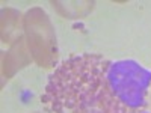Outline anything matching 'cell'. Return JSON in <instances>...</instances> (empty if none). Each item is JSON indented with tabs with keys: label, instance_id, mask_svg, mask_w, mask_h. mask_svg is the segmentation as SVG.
Instances as JSON below:
<instances>
[{
	"label": "cell",
	"instance_id": "cell-1",
	"mask_svg": "<svg viewBox=\"0 0 151 113\" xmlns=\"http://www.w3.org/2000/svg\"><path fill=\"white\" fill-rule=\"evenodd\" d=\"M110 60L83 53L64 60L48 77L41 101L48 113H98L97 98Z\"/></svg>",
	"mask_w": 151,
	"mask_h": 113
},
{
	"label": "cell",
	"instance_id": "cell-2",
	"mask_svg": "<svg viewBox=\"0 0 151 113\" xmlns=\"http://www.w3.org/2000/svg\"><path fill=\"white\" fill-rule=\"evenodd\" d=\"M151 71L132 59L110 60L97 98L98 113H144L150 106Z\"/></svg>",
	"mask_w": 151,
	"mask_h": 113
},
{
	"label": "cell",
	"instance_id": "cell-3",
	"mask_svg": "<svg viewBox=\"0 0 151 113\" xmlns=\"http://www.w3.org/2000/svg\"><path fill=\"white\" fill-rule=\"evenodd\" d=\"M23 30L33 62L45 69L58 65L59 47L53 23L42 8H30L23 17Z\"/></svg>",
	"mask_w": 151,
	"mask_h": 113
},
{
	"label": "cell",
	"instance_id": "cell-4",
	"mask_svg": "<svg viewBox=\"0 0 151 113\" xmlns=\"http://www.w3.org/2000/svg\"><path fill=\"white\" fill-rule=\"evenodd\" d=\"M30 62H33V59H32V54L27 48L26 38L23 35L20 39H17L11 45V48L2 57V74H3V77L6 80L12 79L20 69L27 67Z\"/></svg>",
	"mask_w": 151,
	"mask_h": 113
},
{
	"label": "cell",
	"instance_id": "cell-5",
	"mask_svg": "<svg viewBox=\"0 0 151 113\" xmlns=\"http://www.w3.org/2000/svg\"><path fill=\"white\" fill-rule=\"evenodd\" d=\"M23 17L20 11L14 8H5L2 9V20H0V35H2V42L12 45L17 39L24 35L23 30Z\"/></svg>",
	"mask_w": 151,
	"mask_h": 113
},
{
	"label": "cell",
	"instance_id": "cell-6",
	"mask_svg": "<svg viewBox=\"0 0 151 113\" xmlns=\"http://www.w3.org/2000/svg\"><path fill=\"white\" fill-rule=\"evenodd\" d=\"M33 113H42V112H33ZM44 113H48V112H44Z\"/></svg>",
	"mask_w": 151,
	"mask_h": 113
},
{
	"label": "cell",
	"instance_id": "cell-7",
	"mask_svg": "<svg viewBox=\"0 0 151 113\" xmlns=\"http://www.w3.org/2000/svg\"><path fill=\"white\" fill-rule=\"evenodd\" d=\"M144 113H147V112H144Z\"/></svg>",
	"mask_w": 151,
	"mask_h": 113
}]
</instances>
